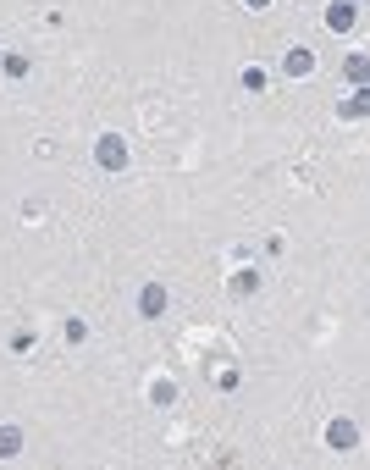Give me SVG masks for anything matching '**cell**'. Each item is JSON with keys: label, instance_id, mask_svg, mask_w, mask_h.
Wrapping results in <instances>:
<instances>
[{"label": "cell", "instance_id": "cell-6", "mask_svg": "<svg viewBox=\"0 0 370 470\" xmlns=\"http://www.w3.org/2000/svg\"><path fill=\"white\" fill-rule=\"evenodd\" d=\"M288 73H293V78H304V73H309V50H298V45H293V56H288Z\"/></svg>", "mask_w": 370, "mask_h": 470}, {"label": "cell", "instance_id": "cell-5", "mask_svg": "<svg viewBox=\"0 0 370 470\" xmlns=\"http://www.w3.org/2000/svg\"><path fill=\"white\" fill-rule=\"evenodd\" d=\"M11 454H22V432L17 426H0V460H11Z\"/></svg>", "mask_w": 370, "mask_h": 470}, {"label": "cell", "instance_id": "cell-8", "mask_svg": "<svg viewBox=\"0 0 370 470\" xmlns=\"http://www.w3.org/2000/svg\"><path fill=\"white\" fill-rule=\"evenodd\" d=\"M249 6H265V0H249Z\"/></svg>", "mask_w": 370, "mask_h": 470}, {"label": "cell", "instance_id": "cell-7", "mask_svg": "<svg viewBox=\"0 0 370 470\" xmlns=\"http://www.w3.org/2000/svg\"><path fill=\"white\" fill-rule=\"evenodd\" d=\"M343 73L360 83V78H370V61H365V56H348V67H343Z\"/></svg>", "mask_w": 370, "mask_h": 470}, {"label": "cell", "instance_id": "cell-4", "mask_svg": "<svg viewBox=\"0 0 370 470\" xmlns=\"http://www.w3.org/2000/svg\"><path fill=\"white\" fill-rule=\"evenodd\" d=\"M139 310L160 315V310H166V288H144V294H139Z\"/></svg>", "mask_w": 370, "mask_h": 470}, {"label": "cell", "instance_id": "cell-2", "mask_svg": "<svg viewBox=\"0 0 370 470\" xmlns=\"http://www.w3.org/2000/svg\"><path fill=\"white\" fill-rule=\"evenodd\" d=\"M94 156H100V166H111V172H116V166L128 160V150H122V139H100V144H94Z\"/></svg>", "mask_w": 370, "mask_h": 470}, {"label": "cell", "instance_id": "cell-9", "mask_svg": "<svg viewBox=\"0 0 370 470\" xmlns=\"http://www.w3.org/2000/svg\"><path fill=\"white\" fill-rule=\"evenodd\" d=\"M365 94H370V89H365Z\"/></svg>", "mask_w": 370, "mask_h": 470}, {"label": "cell", "instance_id": "cell-1", "mask_svg": "<svg viewBox=\"0 0 370 470\" xmlns=\"http://www.w3.org/2000/svg\"><path fill=\"white\" fill-rule=\"evenodd\" d=\"M326 22H332V28H337V33H348V28H354V22H360V11H354V0H337V6H332V11H326Z\"/></svg>", "mask_w": 370, "mask_h": 470}, {"label": "cell", "instance_id": "cell-3", "mask_svg": "<svg viewBox=\"0 0 370 470\" xmlns=\"http://www.w3.org/2000/svg\"><path fill=\"white\" fill-rule=\"evenodd\" d=\"M326 437H332V443H337V454H348V448H354V437H360V432H354V426H348V420H332V432H326Z\"/></svg>", "mask_w": 370, "mask_h": 470}]
</instances>
